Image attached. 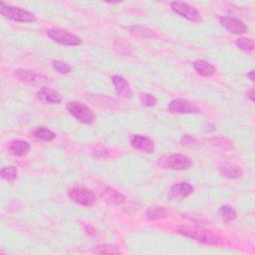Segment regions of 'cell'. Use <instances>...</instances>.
I'll use <instances>...</instances> for the list:
<instances>
[{
  "mask_svg": "<svg viewBox=\"0 0 255 255\" xmlns=\"http://www.w3.org/2000/svg\"><path fill=\"white\" fill-rule=\"evenodd\" d=\"M177 232L184 237L191 238L197 242L202 244L210 245V246H222L223 241L222 239L213 233L211 230L203 229L200 227H191L186 225H180L177 227Z\"/></svg>",
  "mask_w": 255,
  "mask_h": 255,
  "instance_id": "6da1fadb",
  "label": "cell"
},
{
  "mask_svg": "<svg viewBox=\"0 0 255 255\" xmlns=\"http://www.w3.org/2000/svg\"><path fill=\"white\" fill-rule=\"evenodd\" d=\"M158 165L163 169H169L173 171H184L190 169L193 163L191 159L184 155L175 154L162 157L159 160Z\"/></svg>",
  "mask_w": 255,
  "mask_h": 255,
  "instance_id": "7a4b0ae2",
  "label": "cell"
},
{
  "mask_svg": "<svg viewBox=\"0 0 255 255\" xmlns=\"http://www.w3.org/2000/svg\"><path fill=\"white\" fill-rule=\"evenodd\" d=\"M247 97L253 102L254 101V89H251L248 93H247Z\"/></svg>",
  "mask_w": 255,
  "mask_h": 255,
  "instance_id": "f546056e",
  "label": "cell"
},
{
  "mask_svg": "<svg viewBox=\"0 0 255 255\" xmlns=\"http://www.w3.org/2000/svg\"><path fill=\"white\" fill-rule=\"evenodd\" d=\"M219 22L223 28L228 32L236 35H241L247 32V26L239 19L230 16H222Z\"/></svg>",
  "mask_w": 255,
  "mask_h": 255,
  "instance_id": "8fae6325",
  "label": "cell"
},
{
  "mask_svg": "<svg viewBox=\"0 0 255 255\" xmlns=\"http://www.w3.org/2000/svg\"><path fill=\"white\" fill-rule=\"evenodd\" d=\"M220 174L228 179H240L243 176V171L240 167L233 164H225L219 168Z\"/></svg>",
  "mask_w": 255,
  "mask_h": 255,
  "instance_id": "ac0fdd59",
  "label": "cell"
},
{
  "mask_svg": "<svg viewBox=\"0 0 255 255\" xmlns=\"http://www.w3.org/2000/svg\"><path fill=\"white\" fill-rule=\"evenodd\" d=\"M181 143L184 146H193L196 144V140L194 138H192L191 136H188V135H185L182 138L181 140Z\"/></svg>",
  "mask_w": 255,
  "mask_h": 255,
  "instance_id": "83f0119b",
  "label": "cell"
},
{
  "mask_svg": "<svg viewBox=\"0 0 255 255\" xmlns=\"http://www.w3.org/2000/svg\"><path fill=\"white\" fill-rule=\"evenodd\" d=\"M8 151L15 157H23L27 155L30 150V145L26 141L15 140L8 144Z\"/></svg>",
  "mask_w": 255,
  "mask_h": 255,
  "instance_id": "9a60e30c",
  "label": "cell"
},
{
  "mask_svg": "<svg viewBox=\"0 0 255 255\" xmlns=\"http://www.w3.org/2000/svg\"><path fill=\"white\" fill-rule=\"evenodd\" d=\"M52 67L55 71H57L60 74H69L72 70V67L69 63L61 61V60H55L52 62Z\"/></svg>",
  "mask_w": 255,
  "mask_h": 255,
  "instance_id": "d4e9b609",
  "label": "cell"
},
{
  "mask_svg": "<svg viewBox=\"0 0 255 255\" xmlns=\"http://www.w3.org/2000/svg\"><path fill=\"white\" fill-rule=\"evenodd\" d=\"M13 76L19 82L29 84V85H40L45 84L48 81V78L42 74L35 73L30 70L17 69L13 72Z\"/></svg>",
  "mask_w": 255,
  "mask_h": 255,
  "instance_id": "ba28073f",
  "label": "cell"
},
{
  "mask_svg": "<svg viewBox=\"0 0 255 255\" xmlns=\"http://www.w3.org/2000/svg\"><path fill=\"white\" fill-rule=\"evenodd\" d=\"M169 111L174 114H196L200 109L185 99H176L169 104Z\"/></svg>",
  "mask_w": 255,
  "mask_h": 255,
  "instance_id": "9c48e42d",
  "label": "cell"
},
{
  "mask_svg": "<svg viewBox=\"0 0 255 255\" xmlns=\"http://www.w3.org/2000/svg\"><path fill=\"white\" fill-rule=\"evenodd\" d=\"M112 82L114 84L116 93L120 98L131 99L133 97V90L125 78L119 75H115L112 77Z\"/></svg>",
  "mask_w": 255,
  "mask_h": 255,
  "instance_id": "5bb4252c",
  "label": "cell"
},
{
  "mask_svg": "<svg viewBox=\"0 0 255 255\" xmlns=\"http://www.w3.org/2000/svg\"><path fill=\"white\" fill-rule=\"evenodd\" d=\"M168 215H169L168 211L164 207H160V206L150 207L146 212V218L148 220L163 219H166Z\"/></svg>",
  "mask_w": 255,
  "mask_h": 255,
  "instance_id": "d6986e66",
  "label": "cell"
},
{
  "mask_svg": "<svg viewBox=\"0 0 255 255\" xmlns=\"http://www.w3.org/2000/svg\"><path fill=\"white\" fill-rule=\"evenodd\" d=\"M130 144L135 148L146 154H152L155 152V144L149 138L141 136V135H133L130 138Z\"/></svg>",
  "mask_w": 255,
  "mask_h": 255,
  "instance_id": "30bf717a",
  "label": "cell"
},
{
  "mask_svg": "<svg viewBox=\"0 0 255 255\" xmlns=\"http://www.w3.org/2000/svg\"><path fill=\"white\" fill-rule=\"evenodd\" d=\"M130 32L133 35L139 36V37H144V38H155L157 37V34L154 30H151L150 28L141 25V24H135L131 26Z\"/></svg>",
  "mask_w": 255,
  "mask_h": 255,
  "instance_id": "ffe728a7",
  "label": "cell"
},
{
  "mask_svg": "<svg viewBox=\"0 0 255 255\" xmlns=\"http://www.w3.org/2000/svg\"><path fill=\"white\" fill-rule=\"evenodd\" d=\"M193 69L197 74H199L202 77H213L217 69L214 65L211 63L205 61V60H196L193 62Z\"/></svg>",
  "mask_w": 255,
  "mask_h": 255,
  "instance_id": "e0dca14e",
  "label": "cell"
},
{
  "mask_svg": "<svg viewBox=\"0 0 255 255\" xmlns=\"http://www.w3.org/2000/svg\"><path fill=\"white\" fill-rule=\"evenodd\" d=\"M47 35L54 42L66 46H79L82 44V40L75 34H72L61 28H51L47 31Z\"/></svg>",
  "mask_w": 255,
  "mask_h": 255,
  "instance_id": "5b68a950",
  "label": "cell"
},
{
  "mask_svg": "<svg viewBox=\"0 0 255 255\" xmlns=\"http://www.w3.org/2000/svg\"><path fill=\"white\" fill-rule=\"evenodd\" d=\"M85 230H86V233L91 235V236H95L97 235V230L95 227L91 226V225H88V226H85Z\"/></svg>",
  "mask_w": 255,
  "mask_h": 255,
  "instance_id": "f1b7e54d",
  "label": "cell"
},
{
  "mask_svg": "<svg viewBox=\"0 0 255 255\" xmlns=\"http://www.w3.org/2000/svg\"><path fill=\"white\" fill-rule=\"evenodd\" d=\"M39 101L45 104H60L62 102V96L56 90L48 87H42L36 94Z\"/></svg>",
  "mask_w": 255,
  "mask_h": 255,
  "instance_id": "7c38bea8",
  "label": "cell"
},
{
  "mask_svg": "<svg viewBox=\"0 0 255 255\" xmlns=\"http://www.w3.org/2000/svg\"><path fill=\"white\" fill-rule=\"evenodd\" d=\"M68 195L73 201L84 207H91L96 202V195L94 192L84 186L76 185L72 187L68 191Z\"/></svg>",
  "mask_w": 255,
  "mask_h": 255,
  "instance_id": "8992f818",
  "label": "cell"
},
{
  "mask_svg": "<svg viewBox=\"0 0 255 255\" xmlns=\"http://www.w3.org/2000/svg\"><path fill=\"white\" fill-rule=\"evenodd\" d=\"M102 197L105 199V201L112 206H120L125 202V196L116 190L113 187H105V189L102 192Z\"/></svg>",
  "mask_w": 255,
  "mask_h": 255,
  "instance_id": "2e32d148",
  "label": "cell"
},
{
  "mask_svg": "<svg viewBox=\"0 0 255 255\" xmlns=\"http://www.w3.org/2000/svg\"><path fill=\"white\" fill-rule=\"evenodd\" d=\"M171 7L174 12H176L177 14L181 15L188 21L194 23L201 22V16L198 10L185 2H172Z\"/></svg>",
  "mask_w": 255,
  "mask_h": 255,
  "instance_id": "52a82bcc",
  "label": "cell"
},
{
  "mask_svg": "<svg viewBox=\"0 0 255 255\" xmlns=\"http://www.w3.org/2000/svg\"><path fill=\"white\" fill-rule=\"evenodd\" d=\"M193 192V186L188 182H179L174 184L169 192V197L173 200H182Z\"/></svg>",
  "mask_w": 255,
  "mask_h": 255,
  "instance_id": "4fadbf2b",
  "label": "cell"
},
{
  "mask_svg": "<svg viewBox=\"0 0 255 255\" xmlns=\"http://www.w3.org/2000/svg\"><path fill=\"white\" fill-rule=\"evenodd\" d=\"M253 75H254V71L252 70V71H250L249 73H247V77L250 79V81H254V77H253Z\"/></svg>",
  "mask_w": 255,
  "mask_h": 255,
  "instance_id": "4dcf8cb0",
  "label": "cell"
},
{
  "mask_svg": "<svg viewBox=\"0 0 255 255\" xmlns=\"http://www.w3.org/2000/svg\"><path fill=\"white\" fill-rule=\"evenodd\" d=\"M17 176H18V171L16 167L9 166L1 170V178L7 182H13L14 180L17 179Z\"/></svg>",
  "mask_w": 255,
  "mask_h": 255,
  "instance_id": "603a6c76",
  "label": "cell"
},
{
  "mask_svg": "<svg viewBox=\"0 0 255 255\" xmlns=\"http://www.w3.org/2000/svg\"><path fill=\"white\" fill-rule=\"evenodd\" d=\"M0 13L5 18H8L16 22L31 23L36 21V16L33 13L20 7L6 5L4 2H0Z\"/></svg>",
  "mask_w": 255,
  "mask_h": 255,
  "instance_id": "3957f363",
  "label": "cell"
},
{
  "mask_svg": "<svg viewBox=\"0 0 255 255\" xmlns=\"http://www.w3.org/2000/svg\"><path fill=\"white\" fill-rule=\"evenodd\" d=\"M33 136L41 141L44 142H52L56 138V134L52 132L51 130H48L46 128H37L36 130L33 131Z\"/></svg>",
  "mask_w": 255,
  "mask_h": 255,
  "instance_id": "44dd1931",
  "label": "cell"
},
{
  "mask_svg": "<svg viewBox=\"0 0 255 255\" xmlns=\"http://www.w3.org/2000/svg\"><path fill=\"white\" fill-rule=\"evenodd\" d=\"M236 46L245 52H252L254 50V42L250 38L241 37L236 41Z\"/></svg>",
  "mask_w": 255,
  "mask_h": 255,
  "instance_id": "cb8c5ba5",
  "label": "cell"
},
{
  "mask_svg": "<svg viewBox=\"0 0 255 255\" xmlns=\"http://www.w3.org/2000/svg\"><path fill=\"white\" fill-rule=\"evenodd\" d=\"M95 252L98 254H114V253H120V251L111 244H103L99 245L96 247Z\"/></svg>",
  "mask_w": 255,
  "mask_h": 255,
  "instance_id": "4316f807",
  "label": "cell"
},
{
  "mask_svg": "<svg viewBox=\"0 0 255 255\" xmlns=\"http://www.w3.org/2000/svg\"><path fill=\"white\" fill-rule=\"evenodd\" d=\"M141 104L145 107H155L157 105V99L151 94L144 93L140 96Z\"/></svg>",
  "mask_w": 255,
  "mask_h": 255,
  "instance_id": "484cf974",
  "label": "cell"
},
{
  "mask_svg": "<svg viewBox=\"0 0 255 255\" xmlns=\"http://www.w3.org/2000/svg\"><path fill=\"white\" fill-rule=\"evenodd\" d=\"M68 112L79 122L91 125L95 121V114L91 108L77 101H71L67 104Z\"/></svg>",
  "mask_w": 255,
  "mask_h": 255,
  "instance_id": "277c9868",
  "label": "cell"
},
{
  "mask_svg": "<svg viewBox=\"0 0 255 255\" xmlns=\"http://www.w3.org/2000/svg\"><path fill=\"white\" fill-rule=\"evenodd\" d=\"M219 215L221 217V219L225 221V222H229V221H232L234 219H236L237 218V214L235 212V210L230 207V206H222L220 207L219 209Z\"/></svg>",
  "mask_w": 255,
  "mask_h": 255,
  "instance_id": "7402d4cb",
  "label": "cell"
}]
</instances>
